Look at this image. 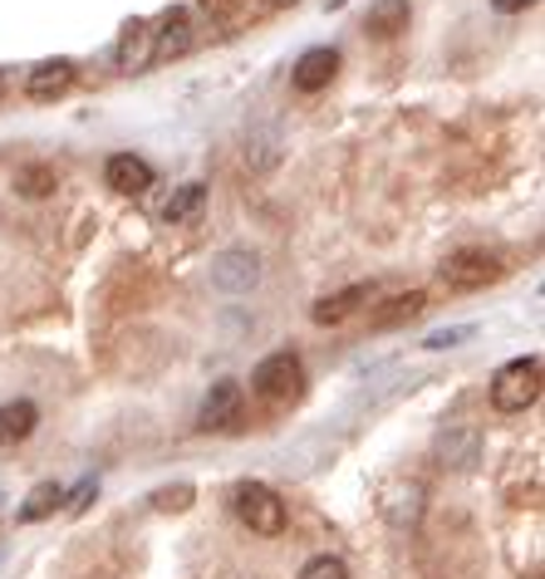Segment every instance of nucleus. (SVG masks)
I'll return each instance as SVG.
<instances>
[{
	"label": "nucleus",
	"instance_id": "nucleus-1",
	"mask_svg": "<svg viewBox=\"0 0 545 579\" xmlns=\"http://www.w3.org/2000/svg\"><path fill=\"white\" fill-rule=\"evenodd\" d=\"M541 399V359H511L492 379V407L496 413H526Z\"/></svg>",
	"mask_w": 545,
	"mask_h": 579
},
{
	"label": "nucleus",
	"instance_id": "nucleus-2",
	"mask_svg": "<svg viewBox=\"0 0 545 579\" xmlns=\"http://www.w3.org/2000/svg\"><path fill=\"white\" fill-rule=\"evenodd\" d=\"M232 506H236V516H241V526H251L256 536H280V530H286V502H280L270 486L241 482L232 492Z\"/></svg>",
	"mask_w": 545,
	"mask_h": 579
},
{
	"label": "nucleus",
	"instance_id": "nucleus-3",
	"mask_svg": "<svg viewBox=\"0 0 545 579\" xmlns=\"http://www.w3.org/2000/svg\"><path fill=\"white\" fill-rule=\"evenodd\" d=\"M300 383H305V369H300V359H295L290 349H280V354L260 359L256 373H251V393H256V399H266V403L295 399V393H300Z\"/></svg>",
	"mask_w": 545,
	"mask_h": 579
},
{
	"label": "nucleus",
	"instance_id": "nucleus-4",
	"mask_svg": "<svg viewBox=\"0 0 545 579\" xmlns=\"http://www.w3.org/2000/svg\"><path fill=\"white\" fill-rule=\"evenodd\" d=\"M492 280H502V260L492 251H452L442 260V286L452 290H482Z\"/></svg>",
	"mask_w": 545,
	"mask_h": 579
},
{
	"label": "nucleus",
	"instance_id": "nucleus-5",
	"mask_svg": "<svg viewBox=\"0 0 545 579\" xmlns=\"http://www.w3.org/2000/svg\"><path fill=\"white\" fill-rule=\"evenodd\" d=\"M236 417H241V383H236V379L212 383V393L202 399L197 427H202V433H222V427H232Z\"/></svg>",
	"mask_w": 545,
	"mask_h": 579
},
{
	"label": "nucleus",
	"instance_id": "nucleus-6",
	"mask_svg": "<svg viewBox=\"0 0 545 579\" xmlns=\"http://www.w3.org/2000/svg\"><path fill=\"white\" fill-rule=\"evenodd\" d=\"M187 44H192V10L173 6L153 30V64H167L177 54H187Z\"/></svg>",
	"mask_w": 545,
	"mask_h": 579
},
{
	"label": "nucleus",
	"instance_id": "nucleus-7",
	"mask_svg": "<svg viewBox=\"0 0 545 579\" xmlns=\"http://www.w3.org/2000/svg\"><path fill=\"white\" fill-rule=\"evenodd\" d=\"M335 70H339V50H329V44H315V50H305L300 60H295L290 84L300 89V94H320V89H329Z\"/></svg>",
	"mask_w": 545,
	"mask_h": 579
},
{
	"label": "nucleus",
	"instance_id": "nucleus-8",
	"mask_svg": "<svg viewBox=\"0 0 545 579\" xmlns=\"http://www.w3.org/2000/svg\"><path fill=\"white\" fill-rule=\"evenodd\" d=\"M104 182L113 192H123V197H143V192L153 187V167L133 153H113L104 163Z\"/></svg>",
	"mask_w": 545,
	"mask_h": 579
},
{
	"label": "nucleus",
	"instance_id": "nucleus-9",
	"mask_svg": "<svg viewBox=\"0 0 545 579\" xmlns=\"http://www.w3.org/2000/svg\"><path fill=\"white\" fill-rule=\"evenodd\" d=\"M70 84H74V64H70V60H44V64H35V70H30L25 94L35 99V104H50V99H60Z\"/></svg>",
	"mask_w": 545,
	"mask_h": 579
},
{
	"label": "nucleus",
	"instance_id": "nucleus-10",
	"mask_svg": "<svg viewBox=\"0 0 545 579\" xmlns=\"http://www.w3.org/2000/svg\"><path fill=\"white\" fill-rule=\"evenodd\" d=\"M379 510L393 520V526H418V516H423V486H413V482H389V486H383Z\"/></svg>",
	"mask_w": 545,
	"mask_h": 579
},
{
	"label": "nucleus",
	"instance_id": "nucleus-11",
	"mask_svg": "<svg viewBox=\"0 0 545 579\" xmlns=\"http://www.w3.org/2000/svg\"><path fill=\"white\" fill-rule=\"evenodd\" d=\"M408 20H413L408 0H373L363 30H369L373 40H393V35H403V30H408Z\"/></svg>",
	"mask_w": 545,
	"mask_h": 579
},
{
	"label": "nucleus",
	"instance_id": "nucleus-12",
	"mask_svg": "<svg viewBox=\"0 0 545 579\" xmlns=\"http://www.w3.org/2000/svg\"><path fill=\"white\" fill-rule=\"evenodd\" d=\"M119 64L123 70H143V64H153V25H143V20H128V25H123Z\"/></svg>",
	"mask_w": 545,
	"mask_h": 579
},
{
	"label": "nucleus",
	"instance_id": "nucleus-13",
	"mask_svg": "<svg viewBox=\"0 0 545 579\" xmlns=\"http://www.w3.org/2000/svg\"><path fill=\"white\" fill-rule=\"evenodd\" d=\"M35 423H40V407L30 403V399L6 403V407H0V447H10V442H25L30 433H35Z\"/></svg>",
	"mask_w": 545,
	"mask_h": 579
},
{
	"label": "nucleus",
	"instance_id": "nucleus-14",
	"mask_svg": "<svg viewBox=\"0 0 545 579\" xmlns=\"http://www.w3.org/2000/svg\"><path fill=\"white\" fill-rule=\"evenodd\" d=\"M369 294H373L369 286H349V290H339V294H325V300L310 310V320L315 324H339V320H349V314H354Z\"/></svg>",
	"mask_w": 545,
	"mask_h": 579
},
{
	"label": "nucleus",
	"instance_id": "nucleus-15",
	"mask_svg": "<svg viewBox=\"0 0 545 579\" xmlns=\"http://www.w3.org/2000/svg\"><path fill=\"white\" fill-rule=\"evenodd\" d=\"M423 310H428V294H423V290L393 294L383 310H373V329H393V324H403V320H418Z\"/></svg>",
	"mask_w": 545,
	"mask_h": 579
},
{
	"label": "nucleus",
	"instance_id": "nucleus-16",
	"mask_svg": "<svg viewBox=\"0 0 545 579\" xmlns=\"http://www.w3.org/2000/svg\"><path fill=\"white\" fill-rule=\"evenodd\" d=\"M202 207H207V187H202V182H187V187H177L173 201L163 207V221H167V226H182V221L197 217Z\"/></svg>",
	"mask_w": 545,
	"mask_h": 579
},
{
	"label": "nucleus",
	"instance_id": "nucleus-17",
	"mask_svg": "<svg viewBox=\"0 0 545 579\" xmlns=\"http://www.w3.org/2000/svg\"><path fill=\"white\" fill-rule=\"evenodd\" d=\"M217 286L222 290H246V286H256V260L251 256H241V251H232V256H222L217 260Z\"/></svg>",
	"mask_w": 545,
	"mask_h": 579
},
{
	"label": "nucleus",
	"instance_id": "nucleus-18",
	"mask_svg": "<svg viewBox=\"0 0 545 579\" xmlns=\"http://www.w3.org/2000/svg\"><path fill=\"white\" fill-rule=\"evenodd\" d=\"M60 502H64V486L44 482V486H35V492L25 496V506H20V520H25V526H35V520L54 516V510H60Z\"/></svg>",
	"mask_w": 545,
	"mask_h": 579
},
{
	"label": "nucleus",
	"instance_id": "nucleus-19",
	"mask_svg": "<svg viewBox=\"0 0 545 579\" xmlns=\"http://www.w3.org/2000/svg\"><path fill=\"white\" fill-rule=\"evenodd\" d=\"M16 192H20V197H50V192H54V167H44V163L20 167V173H16Z\"/></svg>",
	"mask_w": 545,
	"mask_h": 579
},
{
	"label": "nucleus",
	"instance_id": "nucleus-20",
	"mask_svg": "<svg viewBox=\"0 0 545 579\" xmlns=\"http://www.w3.org/2000/svg\"><path fill=\"white\" fill-rule=\"evenodd\" d=\"M300 579H349V565L339 555H315V560H305Z\"/></svg>",
	"mask_w": 545,
	"mask_h": 579
},
{
	"label": "nucleus",
	"instance_id": "nucleus-21",
	"mask_svg": "<svg viewBox=\"0 0 545 579\" xmlns=\"http://www.w3.org/2000/svg\"><path fill=\"white\" fill-rule=\"evenodd\" d=\"M153 502H157V510H187V506H192V486H173V492H157Z\"/></svg>",
	"mask_w": 545,
	"mask_h": 579
},
{
	"label": "nucleus",
	"instance_id": "nucleus-22",
	"mask_svg": "<svg viewBox=\"0 0 545 579\" xmlns=\"http://www.w3.org/2000/svg\"><path fill=\"white\" fill-rule=\"evenodd\" d=\"M472 329H438V334H428V349H452V344H462Z\"/></svg>",
	"mask_w": 545,
	"mask_h": 579
},
{
	"label": "nucleus",
	"instance_id": "nucleus-23",
	"mask_svg": "<svg viewBox=\"0 0 545 579\" xmlns=\"http://www.w3.org/2000/svg\"><path fill=\"white\" fill-rule=\"evenodd\" d=\"M526 6H536V0H492L496 15H516V10H526Z\"/></svg>",
	"mask_w": 545,
	"mask_h": 579
},
{
	"label": "nucleus",
	"instance_id": "nucleus-24",
	"mask_svg": "<svg viewBox=\"0 0 545 579\" xmlns=\"http://www.w3.org/2000/svg\"><path fill=\"white\" fill-rule=\"evenodd\" d=\"M89 496H94V482H84V486H79V492H74V502H70V510H84V506H89Z\"/></svg>",
	"mask_w": 545,
	"mask_h": 579
},
{
	"label": "nucleus",
	"instance_id": "nucleus-25",
	"mask_svg": "<svg viewBox=\"0 0 545 579\" xmlns=\"http://www.w3.org/2000/svg\"><path fill=\"white\" fill-rule=\"evenodd\" d=\"M197 6H202V10H212V15H222V10L232 6V0H197Z\"/></svg>",
	"mask_w": 545,
	"mask_h": 579
},
{
	"label": "nucleus",
	"instance_id": "nucleus-26",
	"mask_svg": "<svg viewBox=\"0 0 545 579\" xmlns=\"http://www.w3.org/2000/svg\"><path fill=\"white\" fill-rule=\"evenodd\" d=\"M266 6H286V0H266Z\"/></svg>",
	"mask_w": 545,
	"mask_h": 579
}]
</instances>
